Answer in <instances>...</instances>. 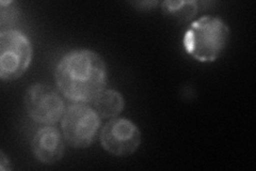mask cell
I'll list each match as a JSON object with an SVG mask.
<instances>
[{"label":"cell","instance_id":"cell-1","mask_svg":"<svg viewBox=\"0 0 256 171\" xmlns=\"http://www.w3.org/2000/svg\"><path fill=\"white\" fill-rule=\"evenodd\" d=\"M54 80L60 92L75 103H92L105 90L108 70L105 60L96 52L86 48L64 55L54 70Z\"/></svg>","mask_w":256,"mask_h":171},{"label":"cell","instance_id":"cell-2","mask_svg":"<svg viewBox=\"0 0 256 171\" xmlns=\"http://www.w3.org/2000/svg\"><path fill=\"white\" fill-rule=\"evenodd\" d=\"M230 31L228 24L214 15H205L192 22L184 35L182 44L188 55L198 62L217 60L226 50Z\"/></svg>","mask_w":256,"mask_h":171},{"label":"cell","instance_id":"cell-3","mask_svg":"<svg viewBox=\"0 0 256 171\" xmlns=\"http://www.w3.org/2000/svg\"><path fill=\"white\" fill-rule=\"evenodd\" d=\"M102 118L88 103H74L66 108L61 119L62 135L72 148L86 149L95 141Z\"/></svg>","mask_w":256,"mask_h":171},{"label":"cell","instance_id":"cell-4","mask_svg":"<svg viewBox=\"0 0 256 171\" xmlns=\"http://www.w3.org/2000/svg\"><path fill=\"white\" fill-rule=\"evenodd\" d=\"M34 48L29 38L18 29L0 34V78L13 81L24 75L30 67Z\"/></svg>","mask_w":256,"mask_h":171},{"label":"cell","instance_id":"cell-5","mask_svg":"<svg viewBox=\"0 0 256 171\" xmlns=\"http://www.w3.org/2000/svg\"><path fill=\"white\" fill-rule=\"evenodd\" d=\"M25 107L32 120L44 125L58 123L66 108L58 92L42 83H36L27 89Z\"/></svg>","mask_w":256,"mask_h":171},{"label":"cell","instance_id":"cell-6","mask_svg":"<svg viewBox=\"0 0 256 171\" xmlns=\"http://www.w3.org/2000/svg\"><path fill=\"white\" fill-rule=\"evenodd\" d=\"M100 138L104 150L118 157L132 155L141 144L140 128L126 118L110 119L102 126Z\"/></svg>","mask_w":256,"mask_h":171},{"label":"cell","instance_id":"cell-7","mask_svg":"<svg viewBox=\"0 0 256 171\" xmlns=\"http://www.w3.org/2000/svg\"><path fill=\"white\" fill-rule=\"evenodd\" d=\"M66 150V139L57 128L45 125L32 138L31 151L34 156L44 165H54L62 159Z\"/></svg>","mask_w":256,"mask_h":171},{"label":"cell","instance_id":"cell-8","mask_svg":"<svg viewBox=\"0 0 256 171\" xmlns=\"http://www.w3.org/2000/svg\"><path fill=\"white\" fill-rule=\"evenodd\" d=\"M91 106L102 119H114L121 113L125 107V100L121 92L114 89L104 90L94 101Z\"/></svg>","mask_w":256,"mask_h":171},{"label":"cell","instance_id":"cell-9","mask_svg":"<svg viewBox=\"0 0 256 171\" xmlns=\"http://www.w3.org/2000/svg\"><path fill=\"white\" fill-rule=\"evenodd\" d=\"M162 8L168 14L186 21L198 13V4L194 2H164Z\"/></svg>","mask_w":256,"mask_h":171},{"label":"cell","instance_id":"cell-10","mask_svg":"<svg viewBox=\"0 0 256 171\" xmlns=\"http://www.w3.org/2000/svg\"><path fill=\"white\" fill-rule=\"evenodd\" d=\"M20 15V6L18 3L12 2H0V25L2 31L9 30L10 27L18 22Z\"/></svg>","mask_w":256,"mask_h":171},{"label":"cell","instance_id":"cell-11","mask_svg":"<svg viewBox=\"0 0 256 171\" xmlns=\"http://www.w3.org/2000/svg\"><path fill=\"white\" fill-rule=\"evenodd\" d=\"M0 169H2V171L12 170L11 161H10L9 157L6 155L4 151L0 152Z\"/></svg>","mask_w":256,"mask_h":171}]
</instances>
